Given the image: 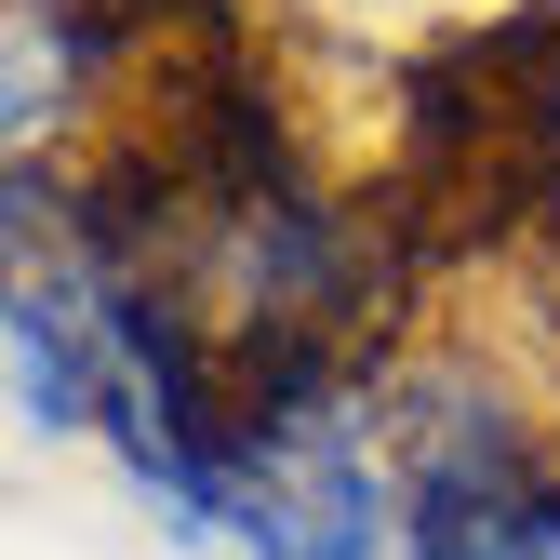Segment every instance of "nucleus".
<instances>
[{"label": "nucleus", "instance_id": "1", "mask_svg": "<svg viewBox=\"0 0 560 560\" xmlns=\"http://www.w3.org/2000/svg\"><path fill=\"white\" fill-rule=\"evenodd\" d=\"M400 560H560V494H521V480H441Z\"/></svg>", "mask_w": 560, "mask_h": 560}]
</instances>
